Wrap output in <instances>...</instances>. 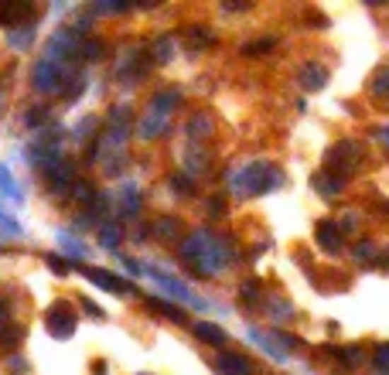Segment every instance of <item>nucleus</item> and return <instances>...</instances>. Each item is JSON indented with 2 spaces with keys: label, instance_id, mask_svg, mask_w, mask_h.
<instances>
[{
  "label": "nucleus",
  "instance_id": "nucleus-4",
  "mask_svg": "<svg viewBox=\"0 0 389 375\" xmlns=\"http://www.w3.org/2000/svg\"><path fill=\"white\" fill-rule=\"evenodd\" d=\"M215 372H222V375H253V362H250L246 355L226 352V355L215 358Z\"/></svg>",
  "mask_w": 389,
  "mask_h": 375
},
{
  "label": "nucleus",
  "instance_id": "nucleus-15",
  "mask_svg": "<svg viewBox=\"0 0 389 375\" xmlns=\"http://www.w3.org/2000/svg\"><path fill=\"white\" fill-rule=\"evenodd\" d=\"M239 297H243V304H260V280H246L239 287Z\"/></svg>",
  "mask_w": 389,
  "mask_h": 375
},
{
  "label": "nucleus",
  "instance_id": "nucleus-7",
  "mask_svg": "<svg viewBox=\"0 0 389 375\" xmlns=\"http://www.w3.org/2000/svg\"><path fill=\"white\" fill-rule=\"evenodd\" d=\"M325 79H328V69L318 65V61H308V65L301 69V85H304V89H321Z\"/></svg>",
  "mask_w": 389,
  "mask_h": 375
},
{
  "label": "nucleus",
  "instance_id": "nucleus-29",
  "mask_svg": "<svg viewBox=\"0 0 389 375\" xmlns=\"http://www.w3.org/2000/svg\"><path fill=\"white\" fill-rule=\"evenodd\" d=\"M379 140H383V143H389V130H379Z\"/></svg>",
  "mask_w": 389,
  "mask_h": 375
},
{
  "label": "nucleus",
  "instance_id": "nucleus-14",
  "mask_svg": "<svg viewBox=\"0 0 389 375\" xmlns=\"http://www.w3.org/2000/svg\"><path fill=\"white\" fill-rule=\"evenodd\" d=\"M188 133H192V137H198V133H212V119L205 117V113L192 117V119H188ZM198 140H202V137H198Z\"/></svg>",
  "mask_w": 389,
  "mask_h": 375
},
{
  "label": "nucleus",
  "instance_id": "nucleus-3",
  "mask_svg": "<svg viewBox=\"0 0 389 375\" xmlns=\"http://www.w3.org/2000/svg\"><path fill=\"white\" fill-rule=\"evenodd\" d=\"M45 321H48V331L55 338H69L72 335V328H76V314H72L69 304H55V307L45 314Z\"/></svg>",
  "mask_w": 389,
  "mask_h": 375
},
{
  "label": "nucleus",
  "instance_id": "nucleus-8",
  "mask_svg": "<svg viewBox=\"0 0 389 375\" xmlns=\"http://www.w3.org/2000/svg\"><path fill=\"white\" fill-rule=\"evenodd\" d=\"M194 338H202L205 345H215V348H222L226 345V331L222 328H215V324H209V321H198V324H192Z\"/></svg>",
  "mask_w": 389,
  "mask_h": 375
},
{
  "label": "nucleus",
  "instance_id": "nucleus-12",
  "mask_svg": "<svg viewBox=\"0 0 389 375\" xmlns=\"http://www.w3.org/2000/svg\"><path fill=\"white\" fill-rule=\"evenodd\" d=\"M35 14V7H28V4H4L0 7V24H14L21 18H31Z\"/></svg>",
  "mask_w": 389,
  "mask_h": 375
},
{
  "label": "nucleus",
  "instance_id": "nucleus-17",
  "mask_svg": "<svg viewBox=\"0 0 389 375\" xmlns=\"http://www.w3.org/2000/svg\"><path fill=\"white\" fill-rule=\"evenodd\" d=\"M372 96H389V65L376 72V79H372Z\"/></svg>",
  "mask_w": 389,
  "mask_h": 375
},
{
  "label": "nucleus",
  "instance_id": "nucleus-11",
  "mask_svg": "<svg viewBox=\"0 0 389 375\" xmlns=\"http://www.w3.org/2000/svg\"><path fill=\"white\" fill-rule=\"evenodd\" d=\"M144 304H147L151 311H157L161 317H171V321H185V311H181V307H175V304H164L161 297H144Z\"/></svg>",
  "mask_w": 389,
  "mask_h": 375
},
{
  "label": "nucleus",
  "instance_id": "nucleus-19",
  "mask_svg": "<svg viewBox=\"0 0 389 375\" xmlns=\"http://www.w3.org/2000/svg\"><path fill=\"white\" fill-rule=\"evenodd\" d=\"M273 48V38H267V41H253V44H243V55H263V52H270Z\"/></svg>",
  "mask_w": 389,
  "mask_h": 375
},
{
  "label": "nucleus",
  "instance_id": "nucleus-10",
  "mask_svg": "<svg viewBox=\"0 0 389 375\" xmlns=\"http://www.w3.org/2000/svg\"><path fill=\"white\" fill-rule=\"evenodd\" d=\"M24 338V328L18 324H0V352H14Z\"/></svg>",
  "mask_w": 389,
  "mask_h": 375
},
{
  "label": "nucleus",
  "instance_id": "nucleus-24",
  "mask_svg": "<svg viewBox=\"0 0 389 375\" xmlns=\"http://www.w3.org/2000/svg\"><path fill=\"white\" fill-rule=\"evenodd\" d=\"M48 266H52V270H59V277H65V270H69V263L59 259V256H48Z\"/></svg>",
  "mask_w": 389,
  "mask_h": 375
},
{
  "label": "nucleus",
  "instance_id": "nucleus-18",
  "mask_svg": "<svg viewBox=\"0 0 389 375\" xmlns=\"http://www.w3.org/2000/svg\"><path fill=\"white\" fill-rule=\"evenodd\" d=\"M178 232H181V229H178V218L175 215H168V218H161V222H157V236H171V239H175Z\"/></svg>",
  "mask_w": 389,
  "mask_h": 375
},
{
  "label": "nucleus",
  "instance_id": "nucleus-13",
  "mask_svg": "<svg viewBox=\"0 0 389 375\" xmlns=\"http://www.w3.org/2000/svg\"><path fill=\"white\" fill-rule=\"evenodd\" d=\"M188 44L198 52V48H209V44H215V38L205 31V28H202V24H198V28H192V31H188Z\"/></svg>",
  "mask_w": 389,
  "mask_h": 375
},
{
  "label": "nucleus",
  "instance_id": "nucleus-25",
  "mask_svg": "<svg viewBox=\"0 0 389 375\" xmlns=\"http://www.w3.org/2000/svg\"><path fill=\"white\" fill-rule=\"evenodd\" d=\"M372 256V242H359V249H355V259H369Z\"/></svg>",
  "mask_w": 389,
  "mask_h": 375
},
{
  "label": "nucleus",
  "instance_id": "nucleus-9",
  "mask_svg": "<svg viewBox=\"0 0 389 375\" xmlns=\"http://www.w3.org/2000/svg\"><path fill=\"white\" fill-rule=\"evenodd\" d=\"M314 188H318V195H325V198H331V195H338L342 188H345V181L342 178H335V174H314Z\"/></svg>",
  "mask_w": 389,
  "mask_h": 375
},
{
  "label": "nucleus",
  "instance_id": "nucleus-28",
  "mask_svg": "<svg viewBox=\"0 0 389 375\" xmlns=\"http://www.w3.org/2000/svg\"><path fill=\"white\" fill-rule=\"evenodd\" d=\"M11 314V307H7V304H4V300H0V324H4V317Z\"/></svg>",
  "mask_w": 389,
  "mask_h": 375
},
{
  "label": "nucleus",
  "instance_id": "nucleus-26",
  "mask_svg": "<svg viewBox=\"0 0 389 375\" xmlns=\"http://www.w3.org/2000/svg\"><path fill=\"white\" fill-rule=\"evenodd\" d=\"M41 119H45V109L35 106V113H28V123H41Z\"/></svg>",
  "mask_w": 389,
  "mask_h": 375
},
{
  "label": "nucleus",
  "instance_id": "nucleus-23",
  "mask_svg": "<svg viewBox=\"0 0 389 375\" xmlns=\"http://www.w3.org/2000/svg\"><path fill=\"white\" fill-rule=\"evenodd\" d=\"M154 59H157V61H168V59H171V41H164V38L157 41V55H154Z\"/></svg>",
  "mask_w": 389,
  "mask_h": 375
},
{
  "label": "nucleus",
  "instance_id": "nucleus-20",
  "mask_svg": "<svg viewBox=\"0 0 389 375\" xmlns=\"http://www.w3.org/2000/svg\"><path fill=\"white\" fill-rule=\"evenodd\" d=\"M82 59H103V41H86L82 44Z\"/></svg>",
  "mask_w": 389,
  "mask_h": 375
},
{
  "label": "nucleus",
  "instance_id": "nucleus-22",
  "mask_svg": "<svg viewBox=\"0 0 389 375\" xmlns=\"http://www.w3.org/2000/svg\"><path fill=\"white\" fill-rule=\"evenodd\" d=\"M376 365H379V372L389 375V345H383V348H379V355H376Z\"/></svg>",
  "mask_w": 389,
  "mask_h": 375
},
{
  "label": "nucleus",
  "instance_id": "nucleus-1",
  "mask_svg": "<svg viewBox=\"0 0 389 375\" xmlns=\"http://www.w3.org/2000/svg\"><path fill=\"white\" fill-rule=\"evenodd\" d=\"M280 181H284L280 167H273L267 160H256L250 167H243V174L236 178V188H239V195H267Z\"/></svg>",
  "mask_w": 389,
  "mask_h": 375
},
{
  "label": "nucleus",
  "instance_id": "nucleus-6",
  "mask_svg": "<svg viewBox=\"0 0 389 375\" xmlns=\"http://www.w3.org/2000/svg\"><path fill=\"white\" fill-rule=\"evenodd\" d=\"M318 246H321L325 253H338V249H342V232H338V225L321 222V225H318Z\"/></svg>",
  "mask_w": 389,
  "mask_h": 375
},
{
  "label": "nucleus",
  "instance_id": "nucleus-21",
  "mask_svg": "<svg viewBox=\"0 0 389 375\" xmlns=\"http://www.w3.org/2000/svg\"><path fill=\"white\" fill-rule=\"evenodd\" d=\"M120 242V229H113V225H103V246L106 249H113Z\"/></svg>",
  "mask_w": 389,
  "mask_h": 375
},
{
  "label": "nucleus",
  "instance_id": "nucleus-27",
  "mask_svg": "<svg viewBox=\"0 0 389 375\" xmlns=\"http://www.w3.org/2000/svg\"><path fill=\"white\" fill-rule=\"evenodd\" d=\"M209 212H212V215H219V212H226V201H219V198H215L212 205H209Z\"/></svg>",
  "mask_w": 389,
  "mask_h": 375
},
{
  "label": "nucleus",
  "instance_id": "nucleus-5",
  "mask_svg": "<svg viewBox=\"0 0 389 375\" xmlns=\"http://www.w3.org/2000/svg\"><path fill=\"white\" fill-rule=\"evenodd\" d=\"M82 273L93 280L96 287H103V290H113V294H130V290H134V287H130L127 280L113 277V273H106V270H93V266H89V270H82Z\"/></svg>",
  "mask_w": 389,
  "mask_h": 375
},
{
  "label": "nucleus",
  "instance_id": "nucleus-16",
  "mask_svg": "<svg viewBox=\"0 0 389 375\" xmlns=\"http://www.w3.org/2000/svg\"><path fill=\"white\" fill-rule=\"evenodd\" d=\"M331 355L338 358L342 365H362V348H342V352H331Z\"/></svg>",
  "mask_w": 389,
  "mask_h": 375
},
{
  "label": "nucleus",
  "instance_id": "nucleus-2",
  "mask_svg": "<svg viewBox=\"0 0 389 375\" xmlns=\"http://www.w3.org/2000/svg\"><path fill=\"white\" fill-rule=\"evenodd\" d=\"M359 160H362V143L359 140H338L325 157V167H328V174L345 181L359 167Z\"/></svg>",
  "mask_w": 389,
  "mask_h": 375
}]
</instances>
